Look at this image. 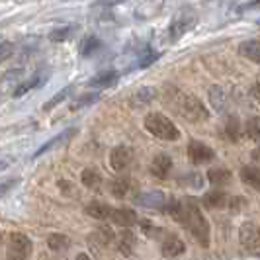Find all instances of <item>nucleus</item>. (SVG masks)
<instances>
[{"label":"nucleus","mask_w":260,"mask_h":260,"mask_svg":"<svg viewBox=\"0 0 260 260\" xmlns=\"http://www.w3.org/2000/svg\"><path fill=\"white\" fill-rule=\"evenodd\" d=\"M39 82H41V78H39V77H34L31 80H27V82H24L22 86H18V88H16V92H14V96H22V94H26V92H27V90H31L34 86H38Z\"/></svg>","instance_id":"obj_32"},{"label":"nucleus","mask_w":260,"mask_h":260,"mask_svg":"<svg viewBox=\"0 0 260 260\" xmlns=\"http://www.w3.org/2000/svg\"><path fill=\"white\" fill-rule=\"evenodd\" d=\"M92 239H94V241H98L100 245H108V243H112V241H114V231H112L110 227H100V229H96V231H94Z\"/></svg>","instance_id":"obj_28"},{"label":"nucleus","mask_w":260,"mask_h":260,"mask_svg":"<svg viewBox=\"0 0 260 260\" xmlns=\"http://www.w3.org/2000/svg\"><path fill=\"white\" fill-rule=\"evenodd\" d=\"M160 248H162V254H165L167 258H174V256H180L184 250H186V245H184L178 237L169 235V237L162 241V247Z\"/></svg>","instance_id":"obj_12"},{"label":"nucleus","mask_w":260,"mask_h":260,"mask_svg":"<svg viewBox=\"0 0 260 260\" xmlns=\"http://www.w3.org/2000/svg\"><path fill=\"white\" fill-rule=\"evenodd\" d=\"M245 133L248 135V139L252 141H260V117H250L245 125Z\"/></svg>","instance_id":"obj_27"},{"label":"nucleus","mask_w":260,"mask_h":260,"mask_svg":"<svg viewBox=\"0 0 260 260\" xmlns=\"http://www.w3.org/2000/svg\"><path fill=\"white\" fill-rule=\"evenodd\" d=\"M170 170H172V158L169 155H156L151 162V172L155 174L156 178H169Z\"/></svg>","instance_id":"obj_11"},{"label":"nucleus","mask_w":260,"mask_h":260,"mask_svg":"<svg viewBox=\"0 0 260 260\" xmlns=\"http://www.w3.org/2000/svg\"><path fill=\"white\" fill-rule=\"evenodd\" d=\"M186 182L190 184V186H194V188H200V186L204 184V178H202L200 174H192L190 178H186Z\"/></svg>","instance_id":"obj_36"},{"label":"nucleus","mask_w":260,"mask_h":260,"mask_svg":"<svg viewBox=\"0 0 260 260\" xmlns=\"http://www.w3.org/2000/svg\"><path fill=\"white\" fill-rule=\"evenodd\" d=\"M188 156H190V160L194 165H206L209 160H213L215 153L208 145L200 143V141H190V145H188Z\"/></svg>","instance_id":"obj_6"},{"label":"nucleus","mask_w":260,"mask_h":260,"mask_svg":"<svg viewBox=\"0 0 260 260\" xmlns=\"http://www.w3.org/2000/svg\"><path fill=\"white\" fill-rule=\"evenodd\" d=\"M69 92H71V86H67V88H63V90L59 92V94H55L51 100L47 102V104H43V110H51V108H55V106L59 104V102H63L67 96H69Z\"/></svg>","instance_id":"obj_31"},{"label":"nucleus","mask_w":260,"mask_h":260,"mask_svg":"<svg viewBox=\"0 0 260 260\" xmlns=\"http://www.w3.org/2000/svg\"><path fill=\"white\" fill-rule=\"evenodd\" d=\"M196 20H198V18H196V14L192 8H182L180 12L174 14V18H172V22H170V26H169L170 41H178L186 31H190V29L196 26Z\"/></svg>","instance_id":"obj_4"},{"label":"nucleus","mask_w":260,"mask_h":260,"mask_svg":"<svg viewBox=\"0 0 260 260\" xmlns=\"http://www.w3.org/2000/svg\"><path fill=\"white\" fill-rule=\"evenodd\" d=\"M241 180L260 192V169H256V167H245V169L241 170Z\"/></svg>","instance_id":"obj_19"},{"label":"nucleus","mask_w":260,"mask_h":260,"mask_svg":"<svg viewBox=\"0 0 260 260\" xmlns=\"http://www.w3.org/2000/svg\"><path fill=\"white\" fill-rule=\"evenodd\" d=\"M156 90L155 88H151V86H143V88H139V90H135L133 94H131L129 98V106L131 108H143V106H147L153 98H155Z\"/></svg>","instance_id":"obj_13"},{"label":"nucleus","mask_w":260,"mask_h":260,"mask_svg":"<svg viewBox=\"0 0 260 260\" xmlns=\"http://www.w3.org/2000/svg\"><path fill=\"white\" fill-rule=\"evenodd\" d=\"M84 211H86V215H90L94 219H110L112 208L102 204V202H92L90 206H86Z\"/></svg>","instance_id":"obj_18"},{"label":"nucleus","mask_w":260,"mask_h":260,"mask_svg":"<svg viewBox=\"0 0 260 260\" xmlns=\"http://www.w3.org/2000/svg\"><path fill=\"white\" fill-rule=\"evenodd\" d=\"M82 184H84L86 188H94V190H98V188H100V184H102V176H100L94 169L82 170Z\"/></svg>","instance_id":"obj_22"},{"label":"nucleus","mask_w":260,"mask_h":260,"mask_svg":"<svg viewBox=\"0 0 260 260\" xmlns=\"http://www.w3.org/2000/svg\"><path fill=\"white\" fill-rule=\"evenodd\" d=\"M16 184H18V180H6V182L0 184V198H4V196L8 194V192L12 190Z\"/></svg>","instance_id":"obj_35"},{"label":"nucleus","mask_w":260,"mask_h":260,"mask_svg":"<svg viewBox=\"0 0 260 260\" xmlns=\"http://www.w3.org/2000/svg\"><path fill=\"white\" fill-rule=\"evenodd\" d=\"M225 133L231 141H239L241 139V123L235 116L227 117V123H225Z\"/></svg>","instance_id":"obj_25"},{"label":"nucleus","mask_w":260,"mask_h":260,"mask_svg":"<svg viewBox=\"0 0 260 260\" xmlns=\"http://www.w3.org/2000/svg\"><path fill=\"white\" fill-rule=\"evenodd\" d=\"M137 204L143 206V208H162L169 200L167 196L158 190H151V192H143V194H137Z\"/></svg>","instance_id":"obj_9"},{"label":"nucleus","mask_w":260,"mask_h":260,"mask_svg":"<svg viewBox=\"0 0 260 260\" xmlns=\"http://www.w3.org/2000/svg\"><path fill=\"white\" fill-rule=\"evenodd\" d=\"M94 100H98V94H88V96H82L78 102H75V104H73V108L77 110V108H82V106H86V104H92Z\"/></svg>","instance_id":"obj_34"},{"label":"nucleus","mask_w":260,"mask_h":260,"mask_svg":"<svg viewBox=\"0 0 260 260\" xmlns=\"http://www.w3.org/2000/svg\"><path fill=\"white\" fill-rule=\"evenodd\" d=\"M47 245H49V248L51 250H67L69 248V245H71V241H69V237H65V235L61 233H53L49 235V239H47Z\"/></svg>","instance_id":"obj_24"},{"label":"nucleus","mask_w":260,"mask_h":260,"mask_svg":"<svg viewBox=\"0 0 260 260\" xmlns=\"http://www.w3.org/2000/svg\"><path fill=\"white\" fill-rule=\"evenodd\" d=\"M133 247H135V235L131 233L129 229L121 231L119 239H117V248H119V252H121L123 256H129L131 252H133Z\"/></svg>","instance_id":"obj_16"},{"label":"nucleus","mask_w":260,"mask_h":260,"mask_svg":"<svg viewBox=\"0 0 260 260\" xmlns=\"http://www.w3.org/2000/svg\"><path fill=\"white\" fill-rule=\"evenodd\" d=\"M252 96H254V100L260 104V84H254V86H252Z\"/></svg>","instance_id":"obj_38"},{"label":"nucleus","mask_w":260,"mask_h":260,"mask_svg":"<svg viewBox=\"0 0 260 260\" xmlns=\"http://www.w3.org/2000/svg\"><path fill=\"white\" fill-rule=\"evenodd\" d=\"M71 31H73V27H57V29H53L51 34H49V39L51 41H65V39H69V36H71Z\"/></svg>","instance_id":"obj_30"},{"label":"nucleus","mask_w":260,"mask_h":260,"mask_svg":"<svg viewBox=\"0 0 260 260\" xmlns=\"http://www.w3.org/2000/svg\"><path fill=\"white\" fill-rule=\"evenodd\" d=\"M239 53H241L243 57H247L248 61L260 63V39H252V41H245V43H241Z\"/></svg>","instance_id":"obj_14"},{"label":"nucleus","mask_w":260,"mask_h":260,"mask_svg":"<svg viewBox=\"0 0 260 260\" xmlns=\"http://www.w3.org/2000/svg\"><path fill=\"white\" fill-rule=\"evenodd\" d=\"M208 180L213 186H227L231 182V172L227 169H211L208 172Z\"/></svg>","instance_id":"obj_20"},{"label":"nucleus","mask_w":260,"mask_h":260,"mask_svg":"<svg viewBox=\"0 0 260 260\" xmlns=\"http://www.w3.org/2000/svg\"><path fill=\"white\" fill-rule=\"evenodd\" d=\"M202 202H204L206 208L219 209V208H223V206H227V196L223 194L221 190H211V192H208V194L204 196Z\"/></svg>","instance_id":"obj_15"},{"label":"nucleus","mask_w":260,"mask_h":260,"mask_svg":"<svg viewBox=\"0 0 260 260\" xmlns=\"http://www.w3.org/2000/svg\"><path fill=\"white\" fill-rule=\"evenodd\" d=\"M0 241H2V235H0Z\"/></svg>","instance_id":"obj_40"},{"label":"nucleus","mask_w":260,"mask_h":260,"mask_svg":"<svg viewBox=\"0 0 260 260\" xmlns=\"http://www.w3.org/2000/svg\"><path fill=\"white\" fill-rule=\"evenodd\" d=\"M209 102L217 112H221L225 108V92H223L221 86H211L209 88Z\"/></svg>","instance_id":"obj_23"},{"label":"nucleus","mask_w":260,"mask_h":260,"mask_svg":"<svg viewBox=\"0 0 260 260\" xmlns=\"http://www.w3.org/2000/svg\"><path fill=\"white\" fill-rule=\"evenodd\" d=\"M116 80H117V73L110 71V73H102L98 77L90 78L88 80V86H92V88H106V86H112Z\"/></svg>","instance_id":"obj_21"},{"label":"nucleus","mask_w":260,"mask_h":260,"mask_svg":"<svg viewBox=\"0 0 260 260\" xmlns=\"http://www.w3.org/2000/svg\"><path fill=\"white\" fill-rule=\"evenodd\" d=\"M77 260H90V256H88V254H84V252H82V254H78V256H77Z\"/></svg>","instance_id":"obj_39"},{"label":"nucleus","mask_w":260,"mask_h":260,"mask_svg":"<svg viewBox=\"0 0 260 260\" xmlns=\"http://www.w3.org/2000/svg\"><path fill=\"white\" fill-rule=\"evenodd\" d=\"M167 211L170 215L180 221L198 239V243L202 247H208L209 245V223L204 217L202 209L198 208L194 200H184V202H176V200H170L167 202Z\"/></svg>","instance_id":"obj_1"},{"label":"nucleus","mask_w":260,"mask_h":260,"mask_svg":"<svg viewBox=\"0 0 260 260\" xmlns=\"http://www.w3.org/2000/svg\"><path fill=\"white\" fill-rule=\"evenodd\" d=\"M75 135V129H67V131H63L61 135H55L51 141H47L45 145H41L38 151H36V155L34 156H41L43 153H49L53 147H57V145H61V143H65L69 137H73Z\"/></svg>","instance_id":"obj_17"},{"label":"nucleus","mask_w":260,"mask_h":260,"mask_svg":"<svg viewBox=\"0 0 260 260\" xmlns=\"http://www.w3.org/2000/svg\"><path fill=\"white\" fill-rule=\"evenodd\" d=\"M129 162H131V149L129 147L119 145V147H116V149L112 151V155H110V165H112V169L116 170V172L125 170L127 167H129Z\"/></svg>","instance_id":"obj_8"},{"label":"nucleus","mask_w":260,"mask_h":260,"mask_svg":"<svg viewBox=\"0 0 260 260\" xmlns=\"http://www.w3.org/2000/svg\"><path fill=\"white\" fill-rule=\"evenodd\" d=\"M31 254V241L24 233H12L8 239V260H27Z\"/></svg>","instance_id":"obj_5"},{"label":"nucleus","mask_w":260,"mask_h":260,"mask_svg":"<svg viewBox=\"0 0 260 260\" xmlns=\"http://www.w3.org/2000/svg\"><path fill=\"white\" fill-rule=\"evenodd\" d=\"M167 102L174 106L176 114L192 123H198V121H206L209 117V112L206 110V106L202 104L196 96L192 94H184V92L172 90L167 92Z\"/></svg>","instance_id":"obj_2"},{"label":"nucleus","mask_w":260,"mask_h":260,"mask_svg":"<svg viewBox=\"0 0 260 260\" xmlns=\"http://www.w3.org/2000/svg\"><path fill=\"white\" fill-rule=\"evenodd\" d=\"M239 239H241V245L247 248H254L260 245V227L256 223H243L241 229H239Z\"/></svg>","instance_id":"obj_7"},{"label":"nucleus","mask_w":260,"mask_h":260,"mask_svg":"<svg viewBox=\"0 0 260 260\" xmlns=\"http://www.w3.org/2000/svg\"><path fill=\"white\" fill-rule=\"evenodd\" d=\"M121 2H125V0H98L96 2V6H114V4H121Z\"/></svg>","instance_id":"obj_37"},{"label":"nucleus","mask_w":260,"mask_h":260,"mask_svg":"<svg viewBox=\"0 0 260 260\" xmlns=\"http://www.w3.org/2000/svg\"><path fill=\"white\" fill-rule=\"evenodd\" d=\"M145 129L149 131L153 137L162 139V141H176L180 139L178 127L162 114H149L145 117Z\"/></svg>","instance_id":"obj_3"},{"label":"nucleus","mask_w":260,"mask_h":260,"mask_svg":"<svg viewBox=\"0 0 260 260\" xmlns=\"http://www.w3.org/2000/svg\"><path fill=\"white\" fill-rule=\"evenodd\" d=\"M102 47V41L96 38H86L82 41V45H80V53L84 55V57H90L92 53H96L98 49Z\"/></svg>","instance_id":"obj_26"},{"label":"nucleus","mask_w":260,"mask_h":260,"mask_svg":"<svg viewBox=\"0 0 260 260\" xmlns=\"http://www.w3.org/2000/svg\"><path fill=\"white\" fill-rule=\"evenodd\" d=\"M12 53H14L12 41H0V63H4Z\"/></svg>","instance_id":"obj_33"},{"label":"nucleus","mask_w":260,"mask_h":260,"mask_svg":"<svg viewBox=\"0 0 260 260\" xmlns=\"http://www.w3.org/2000/svg\"><path fill=\"white\" fill-rule=\"evenodd\" d=\"M110 219L116 223V225H119V227H125V229H129V227H133V225L137 223V215H135V211H131V209L112 208Z\"/></svg>","instance_id":"obj_10"},{"label":"nucleus","mask_w":260,"mask_h":260,"mask_svg":"<svg viewBox=\"0 0 260 260\" xmlns=\"http://www.w3.org/2000/svg\"><path fill=\"white\" fill-rule=\"evenodd\" d=\"M112 194L116 196V198H123V196L127 194V190H129V182L125 180V178H119V180H114L112 182Z\"/></svg>","instance_id":"obj_29"}]
</instances>
